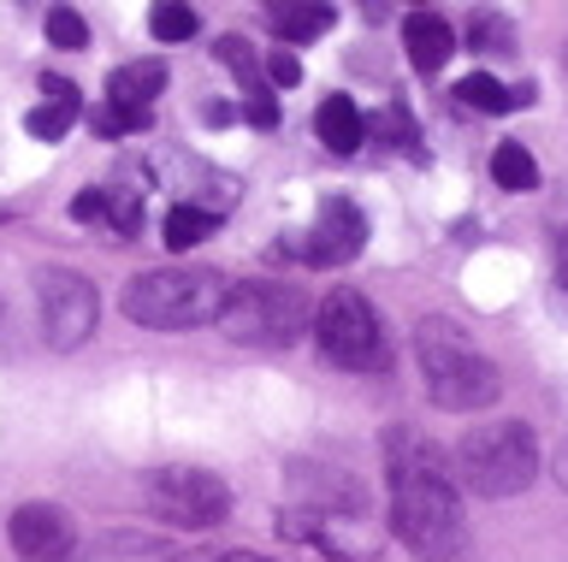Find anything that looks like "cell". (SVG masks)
Here are the masks:
<instances>
[{"label": "cell", "instance_id": "obj_30", "mask_svg": "<svg viewBox=\"0 0 568 562\" xmlns=\"http://www.w3.org/2000/svg\"><path fill=\"white\" fill-rule=\"evenodd\" d=\"M225 562H273V556H261V551H237V556H225Z\"/></svg>", "mask_w": 568, "mask_h": 562}, {"label": "cell", "instance_id": "obj_8", "mask_svg": "<svg viewBox=\"0 0 568 562\" xmlns=\"http://www.w3.org/2000/svg\"><path fill=\"white\" fill-rule=\"evenodd\" d=\"M36 296H42V338L53 349H78L89 331H95L101 303H95V285H89V278L53 267V273H42Z\"/></svg>", "mask_w": 568, "mask_h": 562}, {"label": "cell", "instance_id": "obj_23", "mask_svg": "<svg viewBox=\"0 0 568 562\" xmlns=\"http://www.w3.org/2000/svg\"><path fill=\"white\" fill-rule=\"evenodd\" d=\"M243 119H248L255 131H273V125H278V101L266 95V90H248V101H243Z\"/></svg>", "mask_w": 568, "mask_h": 562}, {"label": "cell", "instance_id": "obj_6", "mask_svg": "<svg viewBox=\"0 0 568 562\" xmlns=\"http://www.w3.org/2000/svg\"><path fill=\"white\" fill-rule=\"evenodd\" d=\"M220 326L231 344H261V349H284L302 338L308 326V303L291 285H231Z\"/></svg>", "mask_w": 568, "mask_h": 562}, {"label": "cell", "instance_id": "obj_28", "mask_svg": "<svg viewBox=\"0 0 568 562\" xmlns=\"http://www.w3.org/2000/svg\"><path fill=\"white\" fill-rule=\"evenodd\" d=\"M557 267H562V285H568V225H562V237H557Z\"/></svg>", "mask_w": 568, "mask_h": 562}, {"label": "cell", "instance_id": "obj_21", "mask_svg": "<svg viewBox=\"0 0 568 562\" xmlns=\"http://www.w3.org/2000/svg\"><path fill=\"white\" fill-rule=\"evenodd\" d=\"M48 42L53 48H83L89 42V24L71 7H48Z\"/></svg>", "mask_w": 568, "mask_h": 562}, {"label": "cell", "instance_id": "obj_4", "mask_svg": "<svg viewBox=\"0 0 568 562\" xmlns=\"http://www.w3.org/2000/svg\"><path fill=\"white\" fill-rule=\"evenodd\" d=\"M456 468H462V480H468V491H479V498H515V491H527L532 473H539V438H532V427H521V420H491V427L462 432Z\"/></svg>", "mask_w": 568, "mask_h": 562}, {"label": "cell", "instance_id": "obj_17", "mask_svg": "<svg viewBox=\"0 0 568 562\" xmlns=\"http://www.w3.org/2000/svg\"><path fill=\"white\" fill-rule=\"evenodd\" d=\"M491 178L504 190H539V161L521 149V143H497L491 154Z\"/></svg>", "mask_w": 568, "mask_h": 562}, {"label": "cell", "instance_id": "obj_20", "mask_svg": "<svg viewBox=\"0 0 568 562\" xmlns=\"http://www.w3.org/2000/svg\"><path fill=\"white\" fill-rule=\"evenodd\" d=\"M213 54H220V65H225V72H237L248 90H261V65H255V54H248L243 37H220V48H213Z\"/></svg>", "mask_w": 568, "mask_h": 562}, {"label": "cell", "instance_id": "obj_12", "mask_svg": "<svg viewBox=\"0 0 568 562\" xmlns=\"http://www.w3.org/2000/svg\"><path fill=\"white\" fill-rule=\"evenodd\" d=\"M42 108L24 113V131L36 136V143H60V136L71 131V119H78V83L65 78H42Z\"/></svg>", "mask_w": 568, "mask_h": 562}, {"label": "cell", "instance_id": "obj_13", "mask_svg": "<svg viewBox=\"0 0 568 562\" xmlns=\"http://www.w3.org/2000/svg\"><path fill=\"white\" fill-rule=\"evenodd\" d=\"M403 48H408V60H415V72H438L444 60H450V24L438 19V12H408V24H403Z\"/></svg>", "mask_w": 568, "mask_h": 562}, {"label": "cell", "instance_id": "obj_7", "mask_svg": "<svg viewBox=\"0 0 568 562\" xmlns=\"http://www.w3.org/2000/svg\"><path fill=\"white\" fill-rule=\"evenodd\" d=\"M142 503L154 509L166 527H190V533H207L231 515V486L207 468H160L149 486H142Z\"/></svg>", "mask_w": 568, "mask_h": 562}, {"label": "cell", "instance_id": "obj_27", "mask_svg": "<svg viewBox=\"0 0 568 562\" xmlns=\"http://www.w3.org/2000/svg\"><path fill=\"white\" fill-rule=\"evenodd\" d=\"M106 202H113V196H106V190H83V196L78 202H71V219H106Z\"/></svg>", "mask_w": 568, "mask_h": 562}, {"label": "cell", "instance_id": "obj_19", "mask_svg": "<svg viewBox=\"0 0 568 562\" xmlns=\"http://www.w3.org/2000/svg\"><path fill=\"white\" fill-rule=\"evenodd\" d=\"M149 30H154L160 42H190V37H195V12L184 7V0H160Z\"/></svg>", "mask_w": 568, "mask_h": 562}, {"label": "cell", "instance_id": "obj_5", "mask_svg": "<svg viewBox=\"0 0 568 562\" xmlns=\"http://www.w3.org/2000/svg\"><path fill=\"white\" fill-rule=\"evenodd\" d=\"M314 338H320V349H326V361L349 367V374H385L390 367V344H385L379 314H373V303L349 285H337L326 303H320Z\"/></svg>", "mask_w": 568, "mask_h": 562}, {"label": "cell", "instance_id": "obj_2", "mask_svg": "<svg viewBox=\"0 0 568 562\" xmlns=\"http://www.w3.org/2000/svg\"><path fill=\"white\" fill-rule=\"evenodd\" d=\"M415 356H420V379H426V397L450 415H474V409H491L504 397V379L497 367L479 356V349L462 338L450 320H420L415 331Z\"/></svg>", "mask_w": 568, "mask_h": 562}, {"label": "cell", "instance_id": "obj_9", "mask_svg": "<svg viewBox=\"0 0 568 562\" xmlns=\"http://www.w3.org/2000/svg\"><path fill=\"white\" fill-rule=\"evenodd\" d=\"M362 243H367V219L355 214V202L326 196V202H320V214H314V225H308L302 260H308V267H344V260L362 255Z\"/></svg>", "mask_w": 568, "mask_h": 562}, {"label": "cell", "instance_id": "obj_1", "mask_svg": "<svg viewBox=\"0 0 568 562\" xmlns=\"http://www.w3.org/2000/svg\"><path fill=\"white\" fill-rule=\"evenodd\" d=\"M390 527L415 556L444 562L468 544V515H462L456 486L438 473L433 450L408 432L390 438Z\"/></svg>", "mask_w": 568, "mask_h": 562}, {"label": "cell", "instance_id": "obj_3", "mask_svg": "<svg viewBox=\"0 0 568 562\" xmlns=\"http://www.w3.org/2000/svg\"><path fill=\"white\" fill-rule=\"evenodd\" d=\"M225 278L220 273H190V267H160V273H136L124 285V314L136 326L154 331H184V326H207L225 308Z\"/></svg>", "mask_w": 568, "mask_h": 562}, {"label": "cell", "instance_id": "obj_14", "mask_svg": "<svg viewBox=\"0 0 568 562\" xmlns=\"http://www.w3.org/2000/svg\"><path fill=\"white\" fill-rule=\"evenodd\" d=\"M314 131H320V143H326L332 154H355V149H362V136H367V125H362V113H355L349 95H326V101H320Z\"/></svg>", "mask_w": 568, "mask_h": 562}, {"label": "cell", "instance_id": "obj_11", "mask_svg": "<svg viewBox=\"0 0 568 562\" xmlns=\"http://www.w3.org/2000/svg\"><path fill=\"white\" fill-rule=\"evenodd\" d=\"M160 90H166V65H160V60H131V65H119V72L106 78V108H119L142 131V125H149V101Z\"/></svg>", "mask_w": 568, "mask_h": 562}, {"label": "cell", "instance_id": "obj_26", "mask_svg": "<svg viewBox=\"0 0 568 562\" xmlns=\"http://www.w3.org/2000/svg\"><path fill=\"white\" fill-rule=\"evenodd\" d=\"M89 125H95V136H124V131H136L131 119H124L119 108H106V101H101L95 113H89Z\"/></svg>", "mask_w": 568, "mask_h": 562}, {"label": "cell", "instance_id": "obj_15", "mask_svg": "<svg viewBox=\"0 0 568 562\" xmlns=\"http://www.w3.org/2000/svg\"><path fill=\"white\" fill-rule=\"evenodd\" d=\"M332 30V0H284L278 7V37L284 42H314Z\"/></svg>", "mask_w": 568, "mask_h": 562}, {"label": "cell", "instance_id": "obj_16", "mask_svg": "<svg viewBox=\"0 0 568 562\" xmlns=\"http://www.w3.org/2000/svg\"><path fill=\"white\" fill-rule=\"evenodd\" d=\"M220 225V214L213 207H195V202H178L172 214H166V249H195V243H207V232Z\"/></svg>", "mask_w": 568, "mask_h": 562}, {"label": "cell", "instance_id": "obj_24", "mask_svg": "<svg viewBox=\"0 0 568 562\" xmlns=\"http://www.w3.org/2000/svg\"><path fill=\"white\" fill-rule=\"evenodd\" d=\"M385 125H390V136L403 143L408 161H426V149H420V136H415V125H408V113H403V108H390V113H385Z\"/></svg>", "mask_w": 568, "mask_h": 562}, {"label": "cell", "instance_id": "obj_10", "mask_svg": "<svg viewBox=\"0 0 568 562\" xmlns=\"http://www.w3.org/2000/svg\"><path fill=\"white\" fill-rule=\"evenodd\" d=\"M7 533H12V551L24 562H65L71 544H78V527H71V515L53 503H24Z\"/></svg>", "mask_w": 568, "mask_h": 562}, {"label": "cell", "instance_id": "obj_22", "mask_svg": "<svg viewBox=\"0 0 568 562\" xmlns=\"http://www.w3.org/2000/svg\"><path fill=\"white\" fill-rule=\"evenodd\" d=\"M468 37H474V48H486V54H509V24L504 19H491V12H479V19L468 24Z\"/></svg>", "mask_w": 568, "mask_h": 562}, {"label": "cell", "instance_id": "obj_29", "mask_svg": "<svg viewBox=\"0 0 568 562\" xmlns=\"http://www.w3.org/2000/svg\"><path fill=\"white\" fill-rule=\"evenodd\" d=\"M557 486H562V491H568V445H562V450H557Z\"/></svg>", "mask_w": 568, "mask_h": 562}, {"label": "cell", "instance_id": "obj_25", "mask_svg": "<svg viewBox=\"0 0 568 562\" xmlns=\"http://www.w3.org/2000/svg\"><path fill=\"white\" fill-rule=\"evenodd\" d=\"M266 78H273L278 90H291V83H302V60L291 54V48H278V54L266 60Z\"/></svg>", "mask_w": 568, "mask_h": 562}, {"label": "cell", "instance_id": "obj_18", "mask_svg": "<svg viewBox=\"0 0 568 562\" xmlns=\"http://www.w3.org/2000/svg\"><path fill=\"white\" fill-rule=\"evenodd\" d=\"M456 101H462V108H474V113H509V108H515V95H509L497 78H486V72L462 78V83H456Z\"/></svg>", "mask_w": 568, "mask_h": 562}]
</instances>
